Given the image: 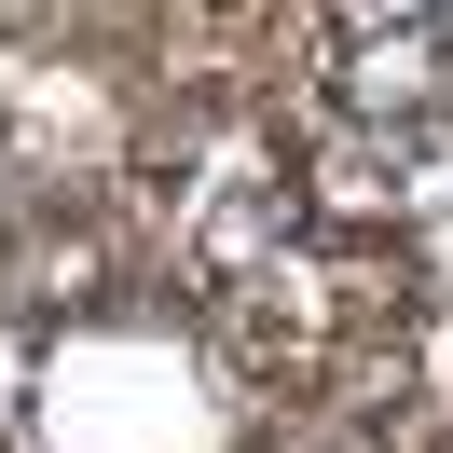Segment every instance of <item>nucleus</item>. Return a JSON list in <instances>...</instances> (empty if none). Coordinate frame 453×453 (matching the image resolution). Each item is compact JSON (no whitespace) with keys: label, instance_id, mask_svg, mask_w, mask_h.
Masks as SVG:
<instances>
[]
</instances>
